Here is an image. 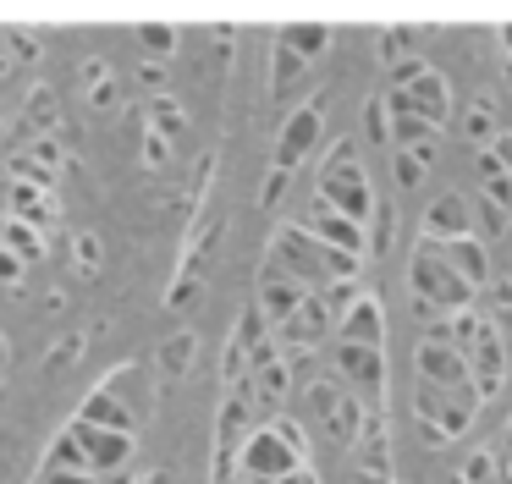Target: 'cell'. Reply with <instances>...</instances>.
<instances>
[{"mask_svg": "<svg viewBox=\"0 0 512 484\" xmlns=\"http://www.w3.org/2000/svg\"><path fill=\"white\" fill-rule=\"evenodd\" d=\"M485 292H490V308H501V314H512V281H507V275H501V281H490Z\"/></svg>", "mask_w": 512, "mask_h": 484, "instance_id": "18", "label": "cell"}, {"mask_svg": "<svg viewBox=\"0 0 512 484\" xmlns=\"http://www.w3.org/2000/svg\"><path fill=\"white\" fill-rule=\"evenodd\" d=\"M501 50H507V61H512V22H501Z\"/></svg>", "mask_w": 512, "mask_h": 484, "instance_id": "24", "label": "cell"}, {"mask_svg": "<svg viewBox=\"0 0 512 484\" xmlns=\"http://www.w3.org/2000/svg\"><path fill=\"white\" fill-rule=\"evenodd\" d=\"M336 330H342V341H353V347H380V336H386V308H380V297L358 292L353 303L342 308Z\"/></svg>", "mask_w": 512, "mask_h": 484, "instance_id": "6", "label": "cell"}, {"mask_svg": "<svg viewBox=\"0 0 512 484\" xmlns=\"http://www.w3.org/2000/svg\"><path fill=\"white\" fill-rule=\"evenodd\" d=\"M452 237H474V215H468L463 193H441L424 209V242H452Z\"/></svg>", "mask_w": 512, "mask_h": 484, "instance_id": "7", "label": "cell"}, {"mask_svg": "<svg viewBox=\"0 0 512 484\" xmlns=\"http://www.w3.org/2000/svg\"><path fill=\"white\" fill-rule=\"evenodd\" d=\"M507 457H512V418H507Z\"/></svg>", "mask_w": 512, "mask_h": 484, "instance_id": "25", "label": "cell"}, {"mask_svg": "<svg viewBox=\"0 0 512 484\" xmlns=\"http://www.w3.org/2000/svg\"><path fill=\"white\" fill-rule=\"evenodd\" d=\"M463 484H496V457H490V451H474V457L463 462Z\"/></svg>", "mask_w": 512, "mask_h": 484, "instance_id": "16", "label": "cell"}, {"mask_svg": "<svg viewBox=\"0 0 512 484\" xmlns=\"http://www.w3.org/2000/svg\"><path fill=\"white\" fill-rule=\"evenodd\" d=\"M408 286H413V308H419L424 319H446V314H463V308H474V286H463L452 270H446L441 248L435 242H419L408 259Z\"/></svg>", "mask_w": 512, "mask_h": 484, "instance_id": "1", "label": "cell"}, {"mask_svg": "<svg viewBox=\"0 0 512 484\" xmlns=\"http://www.w3.org/2000/svg\"><path fill=\"white\" fill-rule=\"evenodd\" d=\"M463 132H468V143H474V149H490V143H496V105H490L485 94L463 110Z\"/></svg>", "mask_w": 512, "mask_h": 484, "instance_id": "12", "label": "cell"}, {"mask_svg": "<svg viewBox=\"0 0 512 484\" xmlns=\"http://www.w3.org/2000/svg\"><path fill=\"white\" fill-rule=\"evenodd\" d=\"M325 330H331V297L314 292V297H303V303L292 308V319L281 325V336H287L292 347H314Z\"/></svg>", "mask_w": 512, "mask_h": 484, "instance_id": "9", "label": "cell"}, {"mask_svg": "<svg viewBox=\"0 0 512 484\" xmlns=\"http://www.w3.org/2000/svg\"><path fill=\"white\" fill-rule=\"evenodd\" d=\"M303 297H309V292H303L298 281H270V286H265V314L276 319V325H287L292 308H298Z\"/></svg>", "mask_w": 512, "mask_h": 484, "instance_id": "14", "label": "cell"}, {"mask_svg": "<svg viewBox=\"0 0 512 484\" xmlns=\"http://www.w3.org/2000/svg\"><path fill=\"white\" fill-rule=\"evenodd\" d=\"M490 176H507V171H501V160L490 149H479V182H490Z\"/></svg>", "mask_w": 512, "mask_h": 484, "instance_id": "21", "label": "cell"}, {"mask_svg": "<svg viewBox=\"0 0 512 484\" xmlns=\"http://www.w3.org/2000/svg\"><path fill=\"white\" fill-rule=\"evenodd\" d=\"M435 248H441L446 270H452L463 286H474V292L490 286V259H485V242L479 237H452V242H435Z\"/></svg>", "mask_w": 512, "mask_h": 484, "instance_id": "8", "label": "cell"}, {"mask_svg": "<svg viewBox=\"0 0 512 484\" xmlns=\"http://www.w3.org/2000/svg\"><path fill=\"white\" fill-rule=\"evenodd\" d=\"M485 204H496L501 215H512V176H490V182H485Z\"/></svg>", "mask_w": 512, "mask_h": 484, "instance_id": "17", "label": "cell"}, {"mask_svg": "<svg viewBox=\"0 0 512 484\" xmlns=\"http://www.w3.org/2000/svg\"><path fill=\"white\" fill-rule=\"evenodd\" d=\"M490 154L501 160V171L512 176V132H496V143H490Z\"/></svg>", "mask_w": 512, "mask_h": 484, "instance_id": "20", "label": "cell"}, {"mask_svg": "<svg viewBox=\"0 0 512 484\" xmlns=\"http://www.w3.org/2000/svg\"><path fill=\"white\" fill-rule=\"evenodd\" d=\"M468 380H474L479 402H490V396H501V385H507V341H501L496 319L485 314V325H479V336L468 341Z\"/></svg>", "mask_w": 512, "mask_h": 484, "instance_id": "4", "label": "cell"}, {"mask_svg": "<svg viewBox=\"0 0 512 484\" xmlns=\"http://www.w3.org/2000/svg\"><path fill=\"white\" fill-rule=\"evenodd\" d=\"M402 44H408V33H386V39H380V55H386V61H397Z\"/></svg>", "mask_w": 512, "mask_h": 484, "instance_id": "22", "label": "cell"}, {"mask_svg": "<svg viewBox=\"0 0 512 484\" xmlns=\"http://www.w3.org/2000/svg\"><path fill=\"white\" fill-rule=\"evenodd\" d=\"M314 138H320V110H298V116L287 121V132H281V149H276V171H292V165H298L303 154L314 149Z\"/></svg>", "mask_w": 512, "mask_h": 484, "instance_id": "11", "label": "cell"}, {"mask_svg": "<svg viewBox=\"0 0 512 484\" xmlns=\"http://www.w3.org/2000/svg\"><path fill=\"white\" fill-rule=\"evenodd\" d=\"M507 88H512V61H507Z\"/></svg>", "mask_w": 512, "mask_h": 484, "instance_id": "26", "label": "cell"}, {"mask_svg": "<svg viewBox=\"0 0 512 484\" xmlns=\"http://www.w3.org/2000/svg\"><path fill=\"white\" fill-rule=\"evenodd\" d=\"M320 198H325L331 215L353 220V226H364V220H369L375 193H369V176H364V165H358L353 143H336V149H331V160H325V171H320Z\"/></svg>", "mask_w": 512, "mask_h": 484, "instance_id": "2", "label": "cell"}, {"mask_svg": "<svg viewBox=\"0 0 512 484\" xmlns=\"http://www.w3.org/2000/svg\"><path fill=\"white\" fill-rule=\"evenodd\" d=\"M413 363H419V385H430V391L452 396V391H468V358L457 347H446V341L424 336L419 347H413Z\"/></svg>", "mask_w": 512, "mask_h": 484, "instance_id": "5", "label": "cell"}, {"mask_svg": "<svg viewBox=\"0 0 512 484\" xmlns=\"http://www.w3.org/2000/svg\"><path fill=\"white\" fill-rule=\"evenodd\" d=\"M331 435L342 440V446H358V440H364V407H358L353 396H342V402L331 407Z\"/></svg>", "mask_w": 512, "mask_h": 484, "instance_id": "13", "label": "cell"}, {"mask_svg": "<svg viewBox=\"0 0 512 484\" xmlns=\"http://www.w3.org/2000/svg\"><path fill=\"white\" fill-rule=\"evenodd\" d=\"M386 110H408V116H419L424 127L441 132L446 116H452V83H446L435 66H424V72L413 77L408 88H391V94H386Z\"/></svg>", "mask_w": 512, "mask_h": 484, "instance_id": "3", "label": "cell"}, {"mask_svg": "<svg viewBox=\"0 0 512 484\" xmlns=\"http://www.w3.org/2000/svg\"><path fill=\"white\" fill-rule=\"evenodd\" d=\"M281 484H314V473H309V468H292V473H287V479H281Z\"/></svg>", "mask_w": 512, "mask_h": 484, "instance_id": "23", "label": "cell"}, {"mask_svg": "<svg viewBox=\"0 0 512 484\" xmlns=\"http://www.w3.org/2000/svg\"><path fill=\"white\" fill-rule=\"evenodd\" d=\"M507 479H512V462H507Z\"/></svg>", "mask_w": 512, "mask_h": 484, "instance_id": "27", "label": "cell"}, {"mask_svg": "<svg viewBox=\"0 0 512 484\" xmlns=\"http://www.w3.org/2000/svg\"><path fill=\"white\" fill-rule=\"evenodd\" d=\"M336 369H342L358 391L380 396V380H386V358H380V347H353V341H342V347H336Z\"/></svg>", "mask_w": 512, "mask_h": 484, "instance_id": "10", "label": "cell"}, {"mask_svg": "<svg viewBox=\"0 0 512 484\" xmlns=\"http://www.w3.org/2000/svg\"><path fill=\"white\" fill-rule=\"evenodd\" d=\"M325 44H331V28H320V22H309V28H287V33H281V50H292L298 61L320 55Z\"/></svg>", "mask_w": 512, "mask_h": 484, "instance_id": "15", "label": "cell"}, {"mask_svg": "<svg viewBox=\"0 0 512 484\" xmlns=\"http://www.w3.org/2000/svg\"><path fill=\"white\" fill-rule=\"evenodd\" d=\"M89 418H94V424H127L116 402H89Z\"/></svg>", "mask_w": 512, "mask_h": 484, "instance_id": "19", "label": "cell"}]
</instances>
